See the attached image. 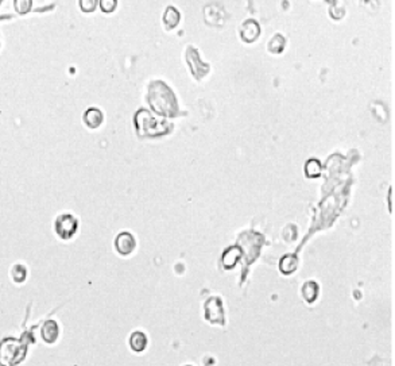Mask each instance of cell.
<instances>
[{
  "mask_svg": "<svg viewBox=\"0 0 395 366\" xmlns=\"http://www.w3.org/2000/svg\"><path fill=\"white\" fill-rule=\"evenodd\" d=\"M84 122L89 128H97L103 123V112L99 108H88L84 114Z\"/></svg>",
  "mask_w": 395,
  "mask_h": 366,
  "instance_id": "7",
  "label": "cell"
},
{
  "mask_svg": "<svg viewBox=\"0 0 395 366\" xmlns=\"http://www.w3.org/2000/svg\"><path fill=\"white\" fill-rule=\"evenodd\" d=\"M27 345L16 338H4L0 341V366H16L25 360Z\"/></svg>",
  "mask_w": 395,
  "mask_h": 366,
  "instance_id": "2",
  "label": "cell"
},
{
  "mask_svg": "<svg viewBox=\"0 0 395 366\" xmlns=\"http://www.w3.org/2000/svg\"><path fill=\"white\" fill-rule=\"evenodd\" d=\"M186 366H190V365H186Z\"/></svg>",
  "mask_w": 395,
  "mask_h": 366,
  "instance_id": "18",
  "label": "cell"
},
{
  "mask_svg": "<svg viewBox=\"0 0 395 366\" xmlns=\"http://www.w3.org/2000/svg\"><path fill=\"white\" fill-rule=\"evenodd\" d=\"M115 247L119 254L128 255L137 247V241L130 233H120L115 239Z\"/></svg>",
  "mask_w": 395,
  "mask_h": 366,
  "instance_id": "4",
  "label": "cell"
},
{
  "mask_svg": "<svg viewBox=\"0 0 395 366\" xmlns=\"http://www.w3.org/2000/svg\"><path fill=\"white\" fill-rule=\"evenodd\" d=\"M97 4L99 3H97L96 0H81L80 1V7H81V10L84 12H92V11H95Z\"/></svg>",
  "mask_w": 395,
  "mask_h": 366,
  "instance_id": "16",
  "label": "cell"
},
{
  "mask_svg": "<svg viewBox=\"0 0 395 366\" xmlns=\"http://www.w3.org/2000/svg\"><path fill=\"white\" fill-rule=\"evenodd\" d=\"M14 5H15L16 12L26 14V12H29L31 10L33 1L31 0H16V1H14Z\"/></svg>",
  "mask_w": 395,
  "mask_h": 366,
  "instance_id": "15",
  "label": "cell"
},
{
  "mask_svg": "<svg viewBox=\"0 0 395 366\" xmlns=\"http://www.w3.org/2000/svg\"><path fill=\"white\" fill-rule=\"evenodd\" d=\"M180 19H181V15L174 7H169L165 11V15H163V23L166 26L167 30H172L174 29L176 26L180 23Z\"/></svg>",
  "mask_w": 395,
  "mask_h": 366,
  "instance_id": "10",
  "label": "cell"
},
{
  "mask_svg": "<svg viewBox=\"0 0 395 366\" xmlns=\"http://www.w3.org/2000/svg\"><path fill=\"white\" fill-rule=\"evenodd\" d=\"M77 226V219L72 214L60 215L56 220L57 234L62 239H69L76 234Z\"/></svg>",
  "mask_w": 395,
  "mask_h": 366,
  "instance_id": "3",
  "label": "cell"
},
{
  "mask_svg": "<svg viewBox=\"0 0 395 366\" xmlns=\"http://www.w3.org/2000/svg\"><path fill=\"white\" fill-rule=\"evenodd\" d=\"M147 336L144 332L142 331H135L132 332L131 336H130V346L134 351L137 353H141L147 347Z\"/></svg>",
  "mask_w": 395,
  "mask_h": 366,
  "instance_id": "8",
  "label": "cell"
},
{
  "mask_svg": "<svg viewBox=\"0 0 395 366\" xmlns=\"http://www.w3.org/2000/svg\"><path fill=\"white\" fill-rule=\"evenodd\" d=\"M11 277H12V280L15 281V283H23L26 280V277H27V269H26V266L19 264L14 265L12 269H11Z\"/></svg>",
  "mask_w": 395,
  "mask_h": 366,
  "instance_id": "13",
  "label": "cell"
},
{
  "mask_svg": "<svg viewBox=\"0 0 395 366\" xmlns=\"http://www.w3.org/2000/svg\"><path fill=\"white\" fill-rule=\"evenodd\" d=\"M58 335H60V328H58L57 322L54 321L45 322V325H42L41 328L42 339H43L46 343L51 345V343H54V342L58 339Z\"/></svg>",
  "mask_w": 395,
  "mask_h": 366,
  "instance_id": "6",
  "label": "cell"
},
{
  "mask_svg": "<svg viewBox=\"0 0 395 366\" xmlns=\"http://www.w3.org/2000/svg\"><path fill=\"white\" fill-rule=\"evenodd\" d=\"M205 308L208 310H213V314L209 318H207L209 322L212 323H218V325H223L224 323V312H223V305L221 301L217 297H212L205 303Z\"/></svg>",
  "mask_w": 395,
  "mask_h": 366,
  "instance_id": "5",
  "label": "cell"
},
{
  "mask_svg": "<svg viewBox=\"0 0 395 366\" xmlns=\"http://www.w3.org/2000/svg\"><path fill=\"white\" fill-rule=\"evenodd\" d=\"M259 36V26L256 22H253L250 19L249 22H246L242 29V38L244 41L252 42L253 40H256Z\"/></svg>",
  "mask_w": 395,
  "mask_h": 366,
  "instance_id": "9",
  "label": "cell"
},
{
  "mask_svg": "<svg viewBox=\"0 0 395 366\" xmlns=\"http://www.w3.org/2000/svg\"><path fill=\"white\" fill-rule=\"evenodd\" d=\"M148 103L154 111H157L159 115H165V117L173 115L177 110L176 99L173 96L172 91L161 81L152 82L151 86H150Z\"/></svg>",
  "mask_w": 395,
  "mask_h": 366,
  "instance_id": "1",
  "label": "cell"
},
{
  "mask_svg": "<svg viewBox=\"0 0 395 366\" xmlns=\"http://www.w3.org/2000/svg\"><path fill=\"white\" fill-rule=\"evenodd\" d=\"M305 170H306V174L309 177H317V176H320V173H321V165H320L317 160H310L309 163H306Z\"/></svg>",
  "mask_w": 395,
  "mask_h": 366,
  "instance_id": "14",
  "label": "cell"
},
{
  "mask_svg": "<svg viewBox=\"0 0 395 366\" xmlns=\"http://www.w3.org/2000/svg\"><path fill=\"white\" fill-rule=\"evenodd\" d=\"M117 1L116 0H102L100 1V7L104 12H112L116 8Z\"/></svg>",
  "mask_w": 395,
  "mask_h": 366,
  "instance_id": "17",
  "label": "cell"
},
{
  "mask_svg": "<svg viewBox=\"0 0 395 366\" xmlns=\"http://www.w3.org/2000/svg\"><path fill=\"white\" fill-rule=\"evenodd\" d=\"M297 265H298V259L294 254H287L284 255V258L281 259V264H279V269L285 275H290L293 273L294 270L297 269Z\"/></svg>",
  "mask_w": 395,
  "mask_h": 366,
  "instance_id": "11",
  "label": "cell"
},
{
  "mask_svg": "<svg viewBox=\"0 0 395 366\" xmlns=\"http://www.w3.org/2000/svg\"><path fill=\"white\" fill-rule=\"evenodd\" d=\"M302 293H304L305 300L308 303H313L317 296H319V285L316 284L314 281H310V283H306L302 288Z\"/></svg>",
  "mask_w": 395,
  "mask_h": 366,
  "instance_id": "12",
  "label": "cell"
}]
</instances>
